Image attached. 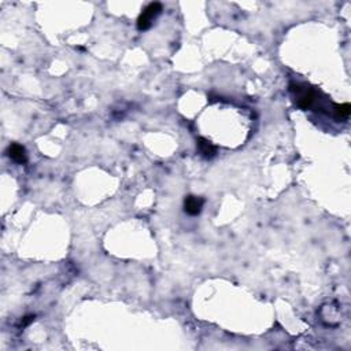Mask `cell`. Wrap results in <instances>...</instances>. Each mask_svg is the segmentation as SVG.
<instances>
[{
    "mask_svg": "<svg viewBox=\"0 0 351 351\" xmlns=\"http://www.w3.org/2000/svg\"><path fill=\"white\" fill-rule=\"evenodd\" d=\"M8 156L11 160H14L16 164H20V165H24L26 164L28 160V155H26V150L24 146L18 143H12L8 147Z\"/></svg>",
    "mask_w": 351,
    "mask_h": 351,
    "instance_id": "5",
    "label": "cell"
},
{
    "mask_svg": "<svg viewBox=\"0 0 351 351\" xmlns=\"http://www.w3.org/2000/svg\"><path fill=\"white\" fill-rule=\"evenodd\" d=\"M334 112H335L336 118L339 120H344L350 116L351 106L348 103H342V104H335L334 106Z\"/></svg>",
    "mask_w": 351,
    "mask_h": 351,
    "instance_id": "6",
    "label": "cell"
},
{
    "mask_svg": "<svg viewBox=\"0 0 351 351\" xmlns=\"http://www.w3.org/2000/svg\"><path fill=\"white\" fill-rule=\"evenodd\" d=\"M291 90H292L295 96H296V102L298 106L304 110L312 108L314 106V103L317 100V94L314 90H308L306 86H300L298 84H291Z\"/></svg>",
    "mask_w": 351,
    "mask_h": 351,
    "instance_id": "2",
    "label": "cell"
},
{
    "mask_svg": "<svg viewBox=\"0 0 351 351\" xmlns=\"http://www.w3.org/2000/svg\"><path fill=\"white\" fill-rule=\"evenodd\" d=\"M203 204H204V200L202 198L188 195L184 199V212L190 216H198L202 213Z\"/></svg>",
    "mask_w": 351,
    "mask_h": 351,
    "instance_id": "3",
    "label": "cell"
},
{
    "mask_svg": "<svg viewBox=\"0 0 351 351\" xmlns=\"http://www.w3.org/2000/svg\"><path fill=\"white\" fill-rule=\"evenodd\" d=\"M196 147H198V151L200 152V155H202L203 158H206V160H212V158H214L216 154H217V148H216V146H213L212 142H208V138H198Z\"/></svg>",
    "mask_w": 351,
    "mask_h": 351,
    "instance_id": "4",
    "label": "cell"
},
{
    "mask_svg": "<svg viewBox=\"0 0 351 351\" xmlns=\"http://www.w3.org/2000/svg\"><path fill=\"white\" fill-rule=\"evenodd\" d=\"M162 12V4L160 3H150L146 8L143 10V12L138 16V30H147L151 28L152 22L156 16H160Z\"/></svg>",
    "mask_w": 351,
    "mask_h": 351,
    "instance_id": "1",
    "label": "cell"
},
{
    "mask_svg": "<svg viewBox=\"0 0 351 351\" xmlns=\"http://www.w3.org/2000/svg\"><path fill=\"white\" fill-rule=\"evenodd\" d=\"M33 320H34V316H26V317H24L21 321L22 326H26V325H29L30 322H33Z\"/></svg>",
    "mask_w": 351,
    "mask_h": 351,
    "instance_id": "7",
    "label": "cell"
}]
</instances>
